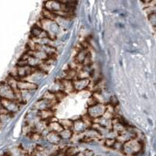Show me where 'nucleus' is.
<instances>
[{
    "label": "nucleus",
    "instance_id": "1",
    "mask_svg": "<svg viewBox=\"0 0 156 156\" xmlns=\"http://www.w3.org/2000/svg\"><path fill=\"white\" fill-rule=\"evenodd\" d=\"M143 149V143L138 138L127 140L122 144V153L126 156H136Z\"/></svg>",
    "mask_w": 156,
    "mask_h": 156
},
{
    "label": "nucleus",
    "instance_id": "2",
    "mask_svg": "<svg viewBox=\"0 0 156 156\" xmlns=\"http://www.w3.org/2000/svg\"><path fill=\"white\" fill-rule=\"evenodd\" d=\"M106 112V105L102 103H97L92 106L87 107V115L93 121L102 117Z\"/></svg>",
    "mask_w": 156,
    "mask_h": 156
},
{
    "label": "nucleus",
    "instance_id": "3",
    "mask_svg": "<svg viewBox=\"0 0 156 156\" xmlns=\"http://www.w3.org/2000/svg\"><path fill=\"white\" fill-rule=\"evenodd\" d=\"M0 97L2 98V99L18 101L16 92L6 81L0 82Z\"/></svg>",
    "mask_w": 156,
    "mask_h": 156
},
{
    "label": "nucleus",
    "instance_id": "4",
    "mask_svg": "<svg viewBox=\"0 0 156 156\" xmlns=\"http://www.w3.org/2000/svg\"><path fill=\"white\" fill-rule=\"evenodd\" d=\"M21 104L22 103L16 100L2 99V107L9 115L17 112L20 109Z\"/></svg>",
    "mask_w": 156,
    "mask_h": 156
},
{
    "label": "nucleus",
    "instance_id": "5",
    "mask_svg": "<svg viewBox=\"0 0 156 156\" xmlns=\"http://www.w3.org/2000/svg\"><path fill=\"white\" fill-rule=\"evenodd\" d=\"M89 127L86 122L80 118L77 119L76 120H73V128H72V131H73V134H82L87 130Z\"/></svg>",
    "mask_w": 156,
    "mask_h": 156
},
{
    "label": "nucleus",
    "instance_id": "6",
    "mask_svg": "<svg viewBox=\"0 0 156 156\" xmlns=\"http://www.w3.org/2000/svg\"><path fill=\"white\" fill-rule=\"evenodd\" d=\"M74 91H81L89 88L90 80L87 78H77L73 81Z\"/></svg>",
    "mask_w": 156,
    "mask_h": 156
},
{
    "label": "nucleus",
    "instance_id": "7",
    "mask_svg": "<svg viewBox=\"0 0 156 156\" xmlns=\"http://www.w3.org/2000/svg\"><path fill=\"white\" fill-rule=\"evenodd\" d=\"M17 87L20 90H34L38 88V85L26 80H18Z\"/></svg>",
    "mask_w": 156,
    "mask_h": 156
},
{
    "label": "nucleus",
    "instance_id": "8",
    "mask_svg": "<svg viewBox=\"0 0 156 156\" xmlns=\"http://www.w3.org/2000/svg\"><path fill=\"white\" fill-rule=\"evenodd\" d=\"M54 119V118H53ZM51 119L48 123V129L49 132H53V133H59L63 130V127L62 126L61 123L58 119Z\"/></svg>",
    "mask_w": 156,
    "mask_h": 156
},
{
    "label": "nucleus",
    "instance_id": "9",
    "mask_svg": "<svg viewBox=\"0 0 156 156\" xmlns=\"http://www.w3.org/2000/svg\"><path fill=\"white\" fill-rule=\"evenodd\" d=\"M44 139L51 145H58L62 141L59 134L56 133H53V132H49L46 136H44Z\"/></svg>",
    "mask_w": 156,
    "mask_h": 156
},
{
    "label": "nucleus",
    "instance_id": "10",
    "mask_svg": "<svg viewBox=\"0 0 156 156\" xmlns=\"http://www.w3.org/2000/svg\"><path fill=\"white\" fill-rule=\"evenodd\" d=\"M60 83L62 91H63L65 94H70L73 91H74L73 80H67V79H62V80H60Z\"/></svg>",
    "mask_w": 156,
    "mask_h": 156
},
{
    "label": "nucleus",
    "instance_id": "11",
    "mask_svg": "<svg viewBox=\"0 0 156 156\" xmlns=\"http://www.w3.org/2000/svg\"><path fill=\"white\" fill-rule=\"evenodd\" d=\"M38 115L41 120L46 121L48 122L54 118L55 112L53 109H45L38 112Z\"/></svg>",
    "mask_w": 156,
    "mask_h": 156
},
{
    "label": "nucleus",
    "instance_id": "12",
    "mask_svg": "<svg viewBox=\"0 0 156 156\" xmlns=\"http://www.w3.org/2000/svg\"><path fill=\"white\" fill-rule=\"evenodd\" d=\"M55 21L56 22L57 24L58 25V27L61 29H67L69 27L70 25V19L67 17H64V16H57L55 18Z\"/></svg>",
    "mask_w": 156,
    "mask_h": 156
},
{
    "label": "nucleus",
    "instance_id": "13",
    "mask_svg": "<svg viewBox=\"0 0 156 156\" xmlns=\"http://www.w3.org/2000/svg\"><path fill=\"white\" fill-rule=\"evenodd\" d=\"M60 136V138L62 140H70L73 136V133L72 129H64L61 133H58Z\"/></svg>",
    "mask_w": 156,
    "mask_h": 156
},
{
    "label": "nucleus",
    "instance_id": "14",
    "mask_svg": "<svg viewBox=\"0 0 156 156\" xmlns=\"http://www.w3.org/2000/svg\"><path fill=\"white\" fill-rule=\"evenodd\" d=\"M59 122L61 123L62 126L63 127V129H72L73 125V120L70 119H60Z\"/></svg>",
    "mask_w": 156,
    "mask_h": 156
},
{
    "label": "nucleus",
    "instance_id": "15",
    "mask_svg": "<svg viewBox=\"0 0 156 156\" xmlns=\"http://www.w3.org/2000/svg\"><path fill=\"white\" fill-rule=\"evenodd\" d=\"M147 18H148V21L149 23H151V26L156 27V12H152L148 13Z\"/></svg>",
    "mask_w": 156,
    "mask_h": 156
},
{
    "label": "nucleus",
    "instance_id": "16",
    "mask_svg": "<svg viewBox=\"0 0 156 156\" xmlns=\"http://www.w3.org/2000/svg\"><path fill=\"white\" fill-rule=\"evenodd\" d=\"M4 114H8L7 112L2 107H0V115H4Z\"/></svg>",
    "mask_w": 156,
    "mask_h": 156
},
{
    "label": "nucleus",
    "instance_id": "17",
    "mask_svg": "<svg viewBox=\"0 0 156 156\" xmlns=\"http://www.w3.org/2000/svg\"><path fill=\"white\" fill-rule=\"evenodd\" d=\"M0 107H2V98L0 97Z\"/></svg>",
    "mask_w": 156,
    "mask_h": 156
}]
</instances>
